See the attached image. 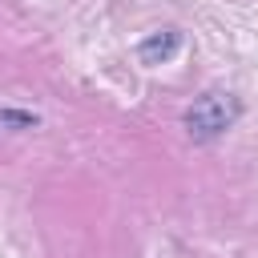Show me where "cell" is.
I'll list each match as a JSON object with an SVG mask.
<instances>
[{"label": "cell", "mask_w": 258, "mask_h": 258, "mask_svg": "<svg viewBox=\"0 0 258 258\" xmlns=\"http://www.w3.org/2000/svg\"><path fill=\"white\" fill-rule=\"evenodd\" d=\"M173 44H177V36H173V32H169V36H165V40H161V36H157V40H149V44H145V48H141V56H145V60H153V56H157V52H161V56H165V52H169V48H173Z\"/></svg>", "instance_id": "obj_1"}]
</instances>
